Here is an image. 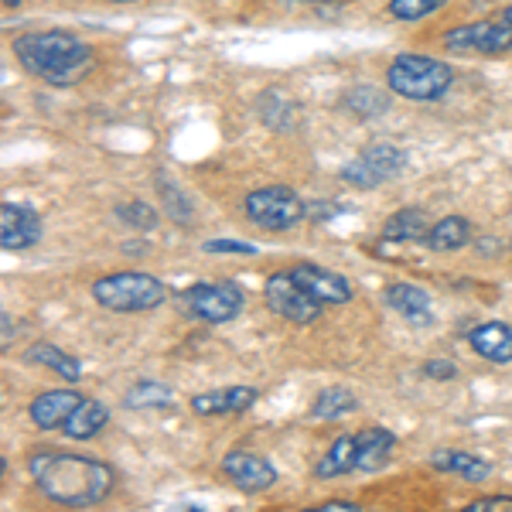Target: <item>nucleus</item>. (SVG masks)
<instances>
[{
    "label": "nucleus",
    "mask_w": 512,
    "mask_h": 512,
    "mask_svg": "<svg viewBox=\"0 0 512 512\" xmlns=\"http://www.w3.org/2000/svg\"><path fill=\"white\" fill-rule=\"evenodd\" d=\"M260 400L253 386H226V390H209L192 396V410L198 417H222V414H243Z\"/></svg>",
    "instance_id": "obj_14"
},
{
    "label": "nucleus",
    "mask_w": 512,
    "mask_h": 512,
    "mask_svg": "<svg viewBox=\"0 0 512 512\" xmlns=\"http://www.w3.org/2000/svg\"><path fill=\"white\" fill-rule=\"evenodd\" d=\"M359 407V400L342 390V386H328V390H321L315 396V403H311V417L315 420H338L345 414H352V410Z\"/></svg>",
    "instance_id": "obj_25"
},
{
    "label": "nucleus",
    "mask_w": 512,
    "mask_h": 512,
    "mask_svg": "<svg viewBox=\"0 0 512 512\" xmlns=\"http://www.w3.org/2000/svg\"><path fill=\"white\" fill-rule=\"evenodd\" d=\"M110 4H137V0H110Z\"/></svg>",
    "instance_id": "obj_35"
},
{
    "label": "nucleus",
    "mask_w": 512,
    "mask_h": 512,
    "mask_svg": "<svg viewBox=\"0 0 512 512\" xmlns=\"http://www.w3.org/2000/svg\"><path fill=\"white\" fill-rule=\"evenodd\" d=\"M318 509L321 512H359L362 506L359 502H349V499H328V502H321Z\"/></svg>",
    "instance_id": "obj_32"
},
{
    "label": "nucleus",
    "mask_w": 512,
    "mask_h": 512,
    "mask_svg": "<svg viewBox=\"0 0 512 512\" xmlns=\"http://www.w3.org/2000/svg\"><path fill=\"white\" fill-rule=\"evenodd\" d=\"M0 4H4L7 11H14V7H21V0H0Z\"/></svg>",
    "instance_id": "obj_34"
},
{
    "label": "nucleus",
    "mask_w": 512,
    "mask_h": 512,
    "mask_svg": "<svg viewBox=\"0 0 512 512\" xmlns=\"http://www.w3.org/2000/svg\"><path fill=\"white\" fill-rule=\"evenodd\" d=\"M24 359H28L31 366L52 369V373H55V376H62L65 383H79V379H82V366H79L76 355L62 352L59 345H52V342H35L28 352H24Z\"/></svg>",
    "instance_id": "obj_20"
},
{
    "label": "nucleus",
    "mask_w": 512,
    "mask_h": 512,
    "mask_svg": "<svg viewBox=\"0 0 512 512\" xmlns=\"http://www.w3.org/2000/svg\"><path fill=\"white\" fill-rule=\"evenodd\" d=\"M243 209H246V219H250L253 226L270 229V233L294 229L297 222L308 216V205H304L294 188H287V185L253 188V192L243 198Z\"/></svg>",
    "instance_id": "obj_5"
},
{
    "label": "nucleus",
    "mask_w": 512,
    "mask_h": 512,
    "mask_svg": "<svg viewBox=\"0 0 512 512\" xmlns=\"http://www.w3.org/2000/svg\"><path fill=\"white\" fill-rule=\"evenodd\" d=\"M489 509H512V495H485V499L468 502V512H489Z\"/></svg>",
    "instance_id": "obj_31"
},
{
    "label": "nucleus",
    "mask_w": 512,
    "mask_h": 512,
    "mask_svg": "<svg viewBox=\"0 0 512 512\" xmlns=\"http://www.w3.org/2000/svg\"><path fill=\"white\" fill-rule=\"evenodd\" d=\"M41 236H45V226H41L38 209L21 202L0 205V246L4 250H31L35 243H41Z\"/></svg>",
    "instance_id": "obj_10"
},
{
    "label": "nucleus",
    "mask_w": 512,
    "mask_h": 512,
    "mask_svg": "<svg viewBox=\"0 0 512 512\" xmlns=\"http://www.w3.org/2000/svg\"><path fill=\"white\" fill-rule=\"evenodd\" d=\"M431 465L437 472L458 475V478H465V482H485V478L492 475L489 461H482L472 451H458V448H437L431 454Z\"/></svg>",
    "instance_id": "obj_17"
},
{
    "label": "nucleus",
    "mask_w": 512,
    "mask_h": 512,
    "mask_svg": "<svg viewBox=\"0 0 512 512\" xmlns=\"http://www.w3.org/2000/svg\"><path fill=\"white\" fill-rule=\"evenodd\" d=\"M96 304L120 315H137V311H154L168 301V287L158 277L140 274V270H120V274H106L93 284Z\"/></svg>",
    "instance_id": "obj_4"
},
{
    "label": "nucleus",
    "mask_w": 512,
    "mask_h": 512,
    "mask_svg": "<svg viewBox=\"0 0 512 512\" xmlns=\"http://www.w3.org/2000/svg\"><path fill=\"white\" fill-rule=\"evenodd\" d=\"M427 216L417 209V205H407L400 209L396 216H390L383 222V243H414V239H424L427 236Z\"/></svg>",
    "instance_id": "obj_22"
},
{
    "label": "nucleus",
    "mask_w": 512,
    "mask_h": 512,
    "mask_svg": "<svg viewBox=\"0 0 512 512\" xmlns=\"http://www.w3.org/2000/svg\"><path fill=\"white\" fill-rule=\"evenodd\" d=\"M205 253H239V256H256L253 243H243V239H205L202 243Z\"/></svg>",
    "instance_id": "obj_29"
},
{
    "label": "nucleus",
    "mask_w": 512,
    "mask_h": 512,
    "mask_svg": "<svg viewBox=\"0 0 512 512\" xmlns=\"http://www.w3.org/2000/svg\"><path fill=\"white\" fill-rule=\"evenodd\" d=\"M14 55L24 65V72L52 82V86H72L93 65V48L62 28L14 38Z\"/></svg>",
    "instance_id": "obj_2"
},
{
    "label": "nucleus",
    "mask_w": 512,
    "mask_h": 512,
    "mask_svg": "<svg viewBox=\"0 0 512 512\" xmlns=\"http://www.w3.org/2000/svg\"><path fill=\"white\" fill-rule=\"evenodd\" d=\"M291 277L304 287L311 297H318L321 304H349L352 301V284L335 270L321 267V263H294Z\"/></svg>",
    "instance_id": "obj_12"
},
{
    "label": "nucleus",
    "mask_w": 512,
    "mask_h": 512,
    "mask_svg": "<svg viewBox=\"0 0 512 512\" xmlns=\"http://www.w3.org/2000/svg\"><path fill=\"white\" fill-rule=\"evenodd\" d=\"M175 400V393L161 383H137L134 390L123 396V407L130 410H147V407H168Z\"/></svg>",
    "instance_id": "obj_26"
},
{
    "label": "nucleus",
    "mask_w": 512,
    "mask_h": 512,
    "mask_svg": "<svg viewBox=\"0 0 512 512\" xmlns=\"http://www.w3.org/2000/svg\"><path fill=\"white\" fill-rule=\"evenodd\" d=\"M386 304H390L393 311H400L407 321H414V325H431L434 321L431 297L417 284H390L386 287Z\"/></svg>",
    "instance_id": "obj_18"
},
{
    "label": "nucleus",
    "mask_w": 512,
    "mask_h": 512,
    "mask_svg": "<svg viewBox=\"0 0 512 512\" xmlns=\"http://www.w3.org/2000/svg\"><path fill=\"white\" fill-rule=\"evenodd\" d=\"M28 472L45 499L69 509L96 506L113 492V482H117V472L106 461L86 458V454H65L55 448L31 451Z\"/></svg>",
    "instance_id": "obj_1"
},
{
    "label": "nucleus",
    "mask_w": 512,
    "mask_h": 512,
    "mask_svg": "<svg viewBox=\"0 0 512 512\" xmlns=\"http://www.w3.org/2000/svg\"><path fill=\"white\" fill-rule=\"evenodd\" d=\"M342 106L349 113H355L359 120H373L390 110V96L376 86H352L349 93L342 96Z\"/></svg>",
    "instance_id": "obj_24"
},
{
    "label": "nucleus",
    "mask_w": 512,
    "mask_h": 512,
    "mask_svg": "<svg viewBox=\"0 0 512 512\" xmlns=\"http://www.w3.org/2000/svg\"><path fill=\"white\" fill-rule=\"evenodd\" d=\"M403 164H407V154L396 144H386V140H376L355 161H349L342 168V181H349L352 188H376L383 185L386 178L400 175Z\"/></svg>",
    "instance_id": "obj_8"
},
{
    "label": "nucleus",
    "mask_w": 512,
    "mask_h": 512,
    "mask_svg": "<svg viewBox=\"0 0 512 512\" xmlns=\"http://www.w3.org/2000/svg\"><path fill=\"white\" fill-rule=\"evenodd\" d=\"M444 48L465 55H502L512 48V21L502 14L495 21H478V24H461L444 35Z\"/></svg>",
    "instance_id": "obj_9"
},
{
    "label": "nucleus",
    "mask_w": 512,
    "mask_h": 512,
    "mask_svg": "<svg viewBox=\"0 0 512 512\" xmlns=\"http://www.w3.org/2000/svg\"><path fill=\"white\" fill-rule=\"evenodd\" d=\"M263 301H267V308L274 311L277 318L294 321V325H311V321L321 318V308H325L318 297H311L297 284L291 277V270L267 277V284H263Z\"/></svg>",
    "instance_id": "obj_7"
},
{
    "label": "nucleus",
    "mask_w": 512,
    "mask_h": 512,
    "mask_svg": "<svg viewBox=\"0 0 512 512\" xmlns=\"http://www.w3.org/2000/svg\"><path fill=\"white\" fill-rule=\"evenodd\" d=\"M117 219L127 222L130 229H140V233H151V229L161 222L158 209H154L151 202H123V205H117Z\"/></svg>",
    "instance_id": "obj_27"
},
{
    "label": "nucleus",
    "mask_w": 512,
    "mask_h": 512,
    "mask_svg": "<svg viewBox=\"0 0 512 512\" xmlns=\"http://www.w3.org/2000/svg\"><path fill=\"white\" fill-rule=\"evenodd\" d=\"M79 403H82V396L76 390H45L31 400L28 417H31V424L41 427V431H59Z\"/></svg>",
    "instance_id": "obj_13"
},
{
    "label": "nucleus",
    "mask_w": 512,
    "mask_h": 512,
    "mask_svg": "<svg viewBox=\"0 0 512 512\" xmlns=\"http://www.w3.org/2000/svg\"><path fill=\"white\" fill-rule=\"evenodd\" d=\"M396 451V434L386 427H366L355 434V472H376Z\"/></svg>",
    "instance_id": "obj_16"
},
{
    "label": "nucleus",
    "mask_w": 512,
    "mask_h": 512,
    "mask_svg": "<svg viewBox=\"0 0 512 512\" xmlns=\"http://www.w3.org/2000/svg\"><path fill=\"white\" fill-rule=\"evenodd\" d=\"M506 18H509V21H512V7H509V11H506Z\"/></svg>",
    "instance_id": "obj_36"
},
{
    "label": "nucleus",
    "mask_w": 512,
    "mask_h": 512,
    "mask_svg": "<svg viewBox=\"0 0 512 512\" xmlns=\"http://www.w3.org/2000/svg\"><path fill=\"white\" fill-rule=\"evenodd\" d=\"M106 420H110V410H106V403L82 396V403H79L76 410H72V417L65 420L62 431L69 434L72 441H89V437H96L99 431H103Z\"/></svg>",
    "instance_id": "obj_21"
},
{
    "label": "nucleus",
    "mask_w": 512,
    "mask_h": 512,
    "mask_svg": "<svg viewBox=\"0 0 512 512\" xmlns=\"http://www.w3.org/2000/svg\"><path fill=\"white\" fill-rule=\"evenodd\" d=\"M246 297L236 284H192L181 294V308L188 318L205 321V325H226V321L239 318Z\"/></svg>",
    "instance_id": "obj_6"
},
{
    "label": "nucleus",
    "mask_w": 512,
    "mask_h": 512,
    "mask_svg": "<svg viewBox=\"0 0 512 512\" xmlns=\"http://www.w3.org/2000/svg\"><path fill=\"white\" fill-rule=\"evenodd\" d=\"M468 345L478 359L495 362V366H509L512 362V328L502 325V321H485V325H475L468 332Z\"/></svg>",
    "instance_id": "obj_15"
},
{
    "label": "nucleus",
    "mask_w": 512,
    "mask_h": 512,
    "mask_svg": "<svg viewBox=\"0 0 512 512\" xmlns=\"http://www.w3.org/2000/svg\"><path fill=\"white\" fill-rule=\"evenodd\" d=\"M472 222L465 216H444L437 219L431 229H427L424 243L431 246L434 253H454V250H465L472 243Z\"/></svg>",
    "instance_id": "obj_19"
},
{
    "label": "nucleus",
    "mask_w": 512,
    "mask_h": 512,
    "mask_svg": "<svg viewBox=\"0 0 512 512\" xmlns=\"http://www.w3.org/2000/svg\"><path fill=\"white\" fill-rule=\"evenodd\" d=\"M355 472V434H342L332 441V448L318 458L315 478H342Z\"/></svg>",
    "instance_id": "obj_23"
},
{
    "label": "nucleus",
    "mask_w": 512,
    "mask_h": 512,
    "mask_svg": "<svg viewBox=\"0 0 512 512\" xmlns=\"http://www.w3.org/2000/svg\"><path fill=\"white\" fill-rule=\"evenodd\" d=\"M11 345V315H4V349Z\"/></svg>",
    "instance_id": "obj_33"
},
{
    "label": "nucleus",
    "mask_w": 512,
    "mask_h": 512,
    "mask_svg": "<svg viewBox=\"0 0 512 512\" xmlns=\"http://www.w3.org/2000/svg\"><path fill=\"white\" fill-rule=\"evenodd\" d=\"M424 376L427 379H454L458 376V366L448 359H427L424 362Z\"/></svg>",
    "instance_id": "obj_30"
},
{
    "label": "nucleus",
    "mask_w": 512,
    "mask_h": 512,
    "mask_svg": "<svg viewBox=\"0 0 512 512\" xmlns=\"http://www.w3.org/2000/svg\"><path fill=\"white\" fill-rule=\"evenodd\" d=\"M448 0H390V14L396 21H420L427 14L441 11Z\"/></svg>",
    "instance_id": "obj_28"
},
{
    "label": "nucleus",
    "mask_w": 512,
    "mask_h": 512,
    "mask_svg": "<svg viewBox=\"0 0 512 512\" xmlns=\"http://www.w3.org/2000/svg\"><path fill=\"white\" fill-rule=\"evenodd\" d=\"M222 475L243 492H267L277 482V468L253 451H229L222 458Z\"/></svg>",
    "instance_id": "obj_11"
},
{
    "label": "nucleus",
    "mask_w": 512,
    "mask_h": 512,
    "mask_svg": "<svg viewBox=\"0 0 512 512\" xmlns=\"http://www.w3.org/2000/svg\"><path fill=\"white\" fill-rule=\"evenodd\" d=\"M386 82L400 99H410V103H434L451 89L454 72L451 65H444L441 59H431V55H396L386 69Z\"/></svg>",
    "instance_id": "obj_3"
}]
</instances>
